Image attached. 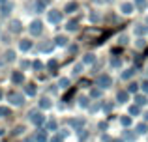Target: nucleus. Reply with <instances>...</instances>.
<instances>
[{
  "label": "nucleus",
  "instance_id": "3",
  "mask_svg": "<svg viewBox=\"0 0 148 142\" xmlns=\"http://www.w3.org/2000/svg\"><path fill=\"white\" fill-rule=\"evenodd\" d=\"M10 99H11V103H15V105H19V103H21V95L11 94V95H10Z\"/></svg>",
  "mask_w": 148,
  "mask_h": 142
},
{
  "label": "nucleus",
  "instance_id": "5",
  "mask_svg": "<svg viewBox=\"0 0 148 142\" xmlns=\"http://www.w3.org/2000/svg\"><path fill=\"white\" fill-rule=\"evenodd\" d=\"M122 10H124V13H131V6H130V4H124Z\"/></svg>",
  "mask_w": 148,
  "mask_h": 142
},
{
  "label": "nucleus",
  "instance_id": "8",
  "mask_svg": "<svg viewBox=\"0 0 148 142\" xmlns=\"http://www.w3.org/2000/svg\"><path fill=\"white\" fill-rule=\"evenodd\" d=\"M26 92H28V94H34V92H36V88H34V86H28V88H26Z\"/></svg>",
  "mask_w": 148,
  "mask_h": 142
},
{
  "label": "nucleus",
  "instance_id": "6",
  "mask_svg": "<svg viewBox=\"0 0 148 142\" xmlns=\"http://www.w3.org/2000/svg\"><path fill=\"white\" fill-rule=\"evenodd\" d=\"M13 80H15V82H21V80H23V75H21V73H15V75H13Z\"/></svg>",
  "mask_w": 148,
  "mask_h": 142
},
{
  "label": "nucleus",
  "instance_id": "4",
  "mask_svg": "<svg viewBox=\"0 0 148 142\" xmlns=\"http://www.w3.org/2000/svg\"><path fill=\"white\" fill-rule=\"evenodd\" d=\"M99 84L107 86V84H111V79H109V77H101V79H99Z\"/></svg>",
  "mask_w": 148,
  "mask_h": 142
},
{
  "label": "nucleus",
  "instance_id": "2",
  "mask_svg": "<svg viewBox=\"0 0 148 142\" xmlns=\"http://www.w3.org/2000/svg\"><path fill=\"white\" fill-rule=\"evenodd\" d=\"M49 21H53V22L60 21V13H58V11H51L49 13Z\"/></svg>",
  "mask_w": 148,
  "mask_h": 142
},
{
  "label": "nucleus",
  "instance_id": "7",
  "mask_svg": "<svg viewBox=\"0 0 148 142\" xmlns=\"http://www.w3.org/2000/svg\"><path fill=\"white\" fill-rule=\"evenodd\" d=\"M2 13H4V15H8V13H10V6H4V10H2Z\"/></svg>",
  "mask_w": 148,
  "mask_h": 142
},
{
  "label": "nucleus",
  "instance_id": "12",
  "mask_svg": "<svg viewBox=\"0 0 148 142\" xmlns=\"http://www.w3.org/2000/svg\"><path fill=\"white\" fill-rule=\"evenodd\" d=\"M145 90H146V92H148V82H145Z\"/></svg>",
  "mask_w": 148,
  "mask_h": 142
},
{
  "label": "nucleus",
  "instance_id": "13",
  "mask_svg": "<svg viewBox=\"0 0 148 142\" xmlns=\"http://www.w3.org/2000/svg\"><path fill=\"white\" fill-rule=\"evenodd\" d=\"M0 2H6V0H0Z\"/></svg>",
  "mask_w": 148,
  "mask_h": 142
},
{
  "label": "nucleus",
  "instance_id": "11",
  "mask_svg": "<svg viewBox=\"0 0 148 142\" xmlns=\"http://www.w3.org/2000/svg\"><path fill=\"white\" fill-rule=\"evenodd\" d=\"M56 41H58V43H60V45H64V43H66V37H58Z\"/></svg>",
  "mask_w": 148,
  "mask_h": 142
},
{
  "label": "nucleus",
  "instance_id": "10",
  "mask_svg": "<svg viewBox=\"0 0 148 142\" xmlns=\"http://www.w3.org/2000/svg\"><path fill=\"white\" fill-rule=\"evenodd\" d=\"M28 45H30L28 41H23V43H21V49H28Z\"/></svg>",
  "mask_w": 148,
  "mask_h": 142
},
{
  "label": "nucleus",
  "instance_id": "9",
  "mask_svg": "<svg viewBox=\"0 0 148 142\" xmlns=\"http://www.w3.org/2000/svg\"><path fill=\"white\" fill-rule=\"evenodd\" d=\"M0 114H2V116H6V114H10V110H8V109H0Z\"/></svg>",
  "mask_w": 148,
  "mask_h": 142
},
{
  "label": "nucleus",
  "instance_id": "1",
  "mask_svg": "<svg viewBox=\"0 0 148 142\" xmlns=\"http://www.w3.org/2000/svg\"><path fill=\"white\" fill-rule=\"evenodd\" d=\"M30 32H32V34H40V32H41V22H40V21L32 22V26H30Z\"/></svg>",
  "mask_w": 148,
  "mask_h": 142
}]
</instances>
